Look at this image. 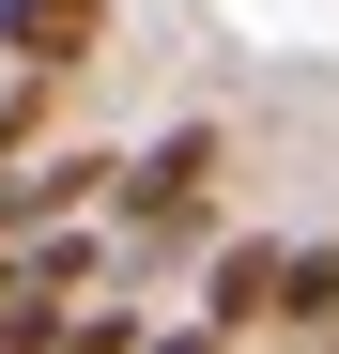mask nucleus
<instances>
[{"mask_svg":"<svg viewBox=\"0 0 339 354\" xmlns=\"http://www.w3.org/2000/svg\"><path fill=\"white\" fill-rule=\"evenodd\" d=\"M108 16H124V0H0V62L16 77H93L108 62Z\"/></svg>","mask_w":339,"mask_h":354,"instance_id":"nucleus-1","label":"nucleus"},{"mask_svg":"<svg viewBox=\"0 0 339 354\" xmlns=\"http://www.w3.org/2000/svg\"><path fill=\"white\" fill-rule=\"evenodd\" d=\"M324 339H339V324H324Z\"/></svg>","mask_w":339,"mask_h":354,"instance_id":"nucleus-6","label":"nucleus"},{"mask_svg":"<svg viewBox=\"0 0 339 354\" xmlns=\"http://www.w3.org/2000/svg\"><path fill=\"white\" fill-rule=\"evenodd\" d=\"M46 93H62V77H0V154H31V139H46Z\"/></svg>","mask_w":339,"mask_h":354,"instance_id":"nucleus-4","label":"nucleus"},{"mask_svg":"<svg viewBox=\"0 0 339 354\" xmlns=\"http://www.w3.org/2000/svg\"><path fill=\"white\" fill-rule=\"evenodd\" d=\"M0 292H16V247H0Z\"/></svg>","mask_w":339,"mask_h":354,"instance_id":"nucleus-5","label":"nucleus"},{"mask_svg":"<svg viewBox=\"0 0 339 354\" xmlns=\"http://www.w3.org/2000/svg\"><path fill=\"white\" fill-rule=\"evenodd\" d=\"M339 324V247H277V339H324Z\"/></svg>","mask_w":339,"mask_h":354,"instance_id":"nucleus-3","label":"nucleus"},{"mask_svg":"<svg viewBox=\"0 0 339 354\" xmlns=\"http://www.w3.org/2000/svg\"><path fill=\"white\" fill-rule=\"evenodd\" d=\"M201 339H277V231H247V247H216L201 262Z\"/></svg>","mask_w":339,"mask_h":354,"instance_id":"nucleus-2","label":"nucleus"}]
</instances>
